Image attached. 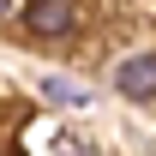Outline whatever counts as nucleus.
<instances>
[{
	"mask_svg": "<svg viewBox=\"0 0 156 156\" xmlns=\"http://www.w3.org/2000/svg\"><path fill=\"white\" fill-rule=\"evenodd\" d=\"M114 84H120V96L150 102V96H156V54H132V60H120Z\"/></svg>",
	"mask_w": 156,
	"mask_h": 156,
	"instance_id": "nucleus-1",
	"label": "nucleus"
},
{
	"mask_svg": "<svg viewBox=\"0 0 156 156\" xmlns=\"http://www.w3.org/2000/svg\"><path fill=\"white\" fill-rule=\"evenodd\" d=\"M72 24H78L72 0H30V30H36V36H66Z\"/></svg>",
	"mask_w": 156,
	"mask_h": 156,
	"instance_id": "nucleus-2",
	"label": "nucleus"
},
{
	"mask_svg": "<svg viewBox=\"0 0 156 156\" xmlns=\"http://www.w3.org/2000/svg\"><path fill=\"white\" fill-rule=\"evenodd\" d=\"M6 6H12V0H0V12H6Z\"/></svg>",
	"mask_w": 156,
	"mask_h": 156,
	"instance_id": "nucleus-3",
	"label": "nucleus"
}]
</instances>
